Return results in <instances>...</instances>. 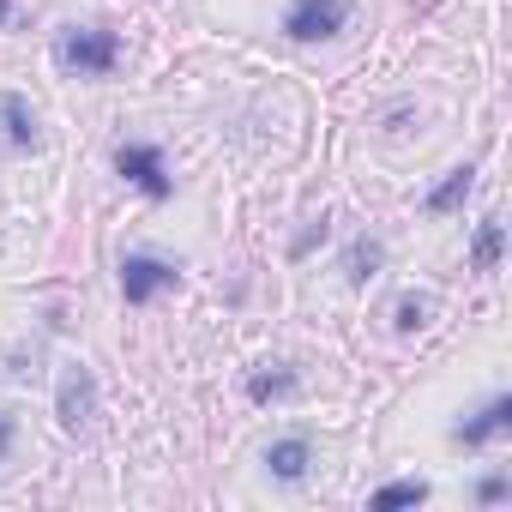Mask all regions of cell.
Returning <instances> with one entry per match:
<instances>
[{
  "label": "cell",
  "mask_w": 512,
  "mask_h": 512,
  "mask_svg": "<svg viewBox=\"0 0 512 512\" xmlns=\"http://www.w3.org/2000/svg\"><path fill=\"white\" fill-rule=\"evenodd\" d=\"M55 61H61L67 73L103 79V73H115V61H121V37H115V31H67V37L55 43Z\"/></svg>",
  "instance_id": "obj_1"
},
{
  "label": "cell",
  "mask_w": 512,
  "mask_h": 512,
  "mask_svg": "<svg viewBox=\"0 0 512 512\" xmlns=\"http://www.w3.org/2000/svg\"><path fill=\"white\" fill-rule=\"evenodd\" d=\"M344 19H350L344 0H296V7L284 13V31H290L296 43H326V37L344 31Z\"/></svg>",
  "instance_id": "obj_2"
},
{
  "label": "cell",
  "mask_w": 512,
  "mask_h": 512,
  "mask_svg": "<svg viewBox=\"0 0 512 512\" xmlns=\"http://www.w3.org/2000/svg\"><path fill=\"white\" fill-rule=\"evenodd\" d=\"M115 169H121L145 199H169V187H175L169 169H163V151H157V145H121V151H115Z\"/></svg>",
  "instance_id": "obj_3"
},
{
  "label": "cell",
  "mask_w": 512,
  "mask_h": 512,
  "mask_svg": "<svg viewBox=\"0 0 512 512\" xmlns=\"http://www.w3.org/2000/svg\"><path fill=\"white\" fill-rule=\"evenodd\" d=\"M175 284H181V272L163 266V260H145V253H133V260L121 266V296H127L133 308H145L151 296H163V290H175Z\"/></svg>",
  "instance_id": "obj_4"
},
{
  "label": "cell",
  "mask_w": 512,
  "mask_h": 512,
  "mask_svg": "<svg viewBox=\"0 0 512 512\" xmlns=\"http://www.w3.org/2000/svg\"><path fill=\"white\" fill-rule=\"evenodd\" d=\"M91 416H97V380H91V368H85V362H73V368L61 374V428H67V434H79Z\"/></svg>",
  "instance_id": "obj_5"
},
{
  "label": "cell",
  "mask_w": 512,
  "mask_h": 512,
  "mask_svg": "<svg viewBox=\"0 0 512 512\" xmlns=\"http://www.w3.org/2000/svg\"><path fill=\"white\" fill-rule=\"evenodd\" d=\"M266 464H272L278 482H302L308 464H314V446L308 440H278V446H266Z\"/></svg>",
  "instance_id": "obj_6"
},
{
  "label": "cell",
  "mask_w": 512,
  "mask_h": 512,
  "mask_svg": "<svg viewBox=\"0 0 512 512\" xmlns=\"http://www.w3.org/2000/svg\"><path fill=\"white\" fill-rule=\"evenodd\" d=\"M506 422H512V398H494L476 422H464V428H458V440H464V446H482V440H494Z\"/></svg>",
  "instance_id": "obj_7"
},
{
  "label": "cell",
  "mask_w": 512,
  "mask_h": 512,
  "mask_svg": "<svg viewBox=\"0 0 512 512\" xmlns=\"http://www.w3.org/2000/svg\"><path fill=\"white\" fill-rule=\"evenodd\" d=\"M0 121H7V139H13L19 151L37 145V115L25 109V97H0Z\"/></svg>",
  "instance_id": "obj_8"
},
{
  "label": "cell",
  "mask_w": 512,
  "mask_h": 512,
  "mask_svg": "<svg viewBox=\"0 0 512 512\" xmlns=\"http://www.w3.org/2000/svg\"><path fill=\"white\" fill-rule=\"evenodd\" d=\"M470 187H476V169L464 163V169H452V175H446V181H440V187L428 193V211H452V205H458V199H464Z\"/></svg>",
  "instance_id": "obj_9"
},
{
  "label": "cell",
  "mask_w": 512,
  "mask_h": 512,
  "mask_svg": "<svg viewBox=\"0 0 512 512\" xmlns=\"http://www.w3.org/2000/svg\"><path fill=\"white\" fill-rule=\"evenodd\" d=\"M470 266H476V272H494V266H500V223H494V217H488V223L476 229V247H470Z\"/></svg>",
  "instance_id": "obj_10"
},
{
  "label": "cell",
  "mask_w": 512,
  "mask_h": 512,
  "mask_svg": "<svg viewBox=\"0 0 512 512\" xmlns=\"http://www.w3.org/2000/svg\"><path fill=\"white\" fill-rule=\"evenodd\" d=\"M428 500V482H386L374 494V506H422Z\"/></svg>",
  "instance_id": "obj_11"
},
{
  "label": "cell",
  "mask_w": 512,
  "mask_h": 512,
  "mask_svg": "<svg viewBox=\"0 0 512 512\" xmlns=\"http://www.w3.org/2000/svg\"><path fill=\"white\" fill-rule=\"evenodd\" d=\"M247 392L260 398V404H266V398H284V392H296V374H260V380L247 386Z\"/></svg>",
  "instance_id": "obj_12"
},
{
  "label": "cell",
  "mask_w": 512,
  "mask_h": 512,
  "mask_svg": "<svg viewBox=\"0 0 512 512\" xmlns=\"http://www.w3.org/2000/svg\"><path fill=\"white\" fill-rule=\"evenodd\" d=\"M350 266H356V272H350V278H356V284H362V278H368V272H374V266H380V247H374V241H362V247H356V260H350Z\"/></svg>",
  "instance_id": "obj_13"
},
{
  "label": "cell",
  "mask_w": 512,
  "mask_h": 512,
  "mask_svg": "<svg viewBox=\"0 0 512 512\" xmlns=\"http://www.w3.org/2000/svg\"><path fill=\"white\" fill-rule=\"evenodd\" d=\"M476 494H482V500H506V476H488V482H482Z\"/></svg>",
  "instance_id": "obj_14"
},
{
  "label": "cell",
  "mask_w": 512,
  "mask_h": 512,
  "mask_svg": "<svg viewBox=\"0 0 512 512\" xmlns=\"http://www.w3.org/2000/svg\"><path fill=\"white\" fill-rule=\"evenodd\" d=\"M7 446H13V416H0V458H7Z\"/></svg>",
  "instance_id": "obj_15"
},
{
  "label": "cell",
  "mask_w": 512,
  "mask_h": 512,
  "mask_svg": "<svg viewBox=\"0 0 512 512\" xmlns=\"http://www.w3.org/2000/svg\"><path fill=\"white\" fill-rule=\"evenodd\" d=\"M0 25H7V0H0Z\"/></svg>",
  "instance_id": "obj_16"
}]
</instances>
